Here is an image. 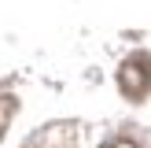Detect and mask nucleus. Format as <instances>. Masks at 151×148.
<instances>
[{
	"label": "nucleus",
	"mask_w": 151,
	"mask_h": 148,
	"mask_svg": "<svg viewBox=\"0 0 151 148\" xmlns=\"http://www.w3.org/2000/svg\"><path fill=\"white\" fill-rule=\"evenodd\" d=\"M144 63H147V56L140 52L137 59H129V63L122 67V93H125V96L144 100Z\"/></svg>",
	"instance_id": "nucleus-1"
},
{
	"label": "nucleus",
	"mask_w": 151,
	"mask_h": 148,
	"mask_svg": "<svg viewBox=\"0 0 151 148\" xmlns=\"http://www.w3.org/2000/svg\"><path fill=\"white\" fill-rule=\"evenodd\" d=\"M107 148H133L129 141H114V144H107Z\"/></svg>",
	"instance_id": "nucleus-2"
}]
</instances>
